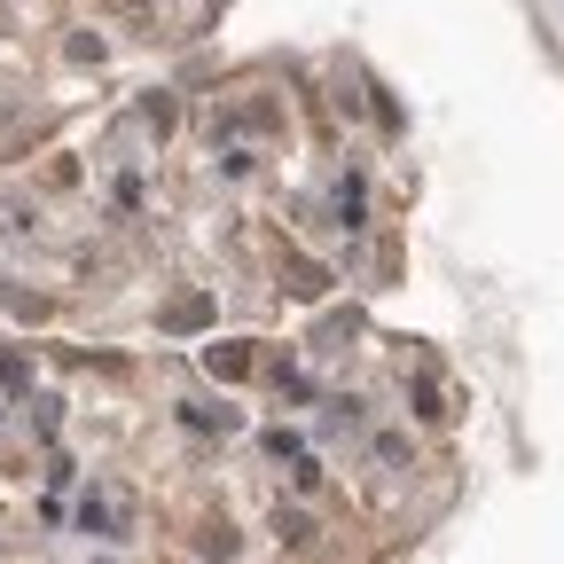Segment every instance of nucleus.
<instances>
[{
  "instance_id": "1",
  "label": "nucleus",
  "mask_w": 564,
  "mask_h": 564,
  "mask_svg": "<svg viewBox=\"0 0 564 564\" xmlns=\"http://www.w3.org/2000/svg\"><path fill=\"white\" fill-rule=\"evenodd\" d=\"M79 525H87L95 541H126L133 502H126V494H87V502H79Z\"/></svg>"
},
{
  "instance_id": "2",
  "label": "nucleus",
  "mask_w": 564,
  "mask_h": 564,
  "mask_svg": "<svg viewBox=\"0 0 564 564\" xmlns=\"http://www.w3.org/2000/svg\"><path fill=\"white\" fill-rule=\"evenodd\" d=\"M329 212H337L329 228H345V236L369 228V188H361V181H337V188H329Z\"/></svg>"
},
{
  "instance_id": "3",
  "label": "nucleus",
  "mask_w": 564,
  "mask_h": 564,
  "mask_svg": "<svg viewBox=\"0 0 564 564\" xmlns=\"http://www.w3.org/2000/svg\"><path fill=\"white\" fill-rule=\"evenodd\" d=\"M282 282H291L299 299H322V291H329V267H314L306 251H291V259H282Z\"/></svg>"
},
{
  "instance_id": "4",
  "label": "nucleus",
  "mask_w": 564,
  "mask_h": 564,
  "mask_svg": "<svg viewBox=\"0 0 564 564\" xmlns=\"http://www.w3.org/2000/svg\"><path fill=\"white\" fill-rule=\"evenodd\" d=\"M133 110H141V126H150V133H158V141H165V133H173V126H181V102H173V95H165V87H150V95H141V102H133Z\"/></svg>"
},
{
  "instance_id": "5",
  "label": "nucleus",
  "mask_w": 564,
  "mask_h": 564,
  "mask_svg": "<svg viewBox=\"0 0 564 564\" xmlns=\"http://www.w3.org/2000/svg\"><path fill=\"white\" fill-rule=\"evenodd\" d=\"M204 369L236 384V377H251V352H243V345H204Z\"/></svg>"
},
{
  "instance_id": "6",
  "label": "nucleus",
  "mask_w": 564,
  "mask_h": 564,
  "mask_svg": "<svg viewBox=\"0 0 564 564\" xmlns=\"http://www.w3.org/2000/svg\"><path fill=\"white\" fill-rule=\"evenodd\" d=\"M196 549H204L212 564H228V556H236V525H228V518H204V533H196Z\"/></svg>"
},
{
  "instance_id": "7",
  "label": "nucleus",
  "mask_w": 564,
  "mask_h": 564,
  "mask_svg": "<svg viewBox=\"0 0 564 564\" xmlns=\"http://www.w3.org/2000/svg\"><path fill=\"white\" fill-rule=\"evenodd\" d=\"M274 541H282V549H306V541H314V518H306V510H282V502H274Z\"/></svg>"
},
{
  "instance_id": "8",
  "label": "nucleus",
  "mask_w": 564,
  "mask_h": 564,
  "mask_svg": "<svg viewBox=\"0 0 564 564\" xmlns=\"http://www.w3.org/2000/svg\"><path fill=\"white\" fill-rule=\"evenodd\" d=\"M415 415H423V423H447V392H440V377H432V369L415 377Z\"/></svg>"
},
{
  "instance_id": "9",
  "label": "nucleus",
  "mask_w": 564,
  "mask_h": 564,
  "mask_svg": "<svg viewBox=\"0 0 564 564\" xmlns=\"http://www.w3.org/2000/svg\"><path fill=\"white\" fill-rule=\"evenodd\" d=\"M384 470H400V463H415V447H408V432H377V447H369Z\"/></svg>"
},
{
  "instance_id": "10",
  "label": "nucleus",
  "mask_w": 564,
  "mask_h": 564,
  "mask_svg": "<svg viewBox=\"0 0 564 564\" xmlns=\"http://www.w3.org/2000/svg\"><path fill=\"white\" fill-rule=\"evenodd\" d=\"M181 423H188V432H236L228 408H181Z\"/></svg>"
},
{
  "instance_id": "11",
  "label": "nucleus",
  "mask_w": 564,
  "mask_h": 564,
  "mask_svg": "<svg viewBox=\"0 0 564 564\" xmlns=\"http://www.w3.org/2000/svg\"><path fill=\"white\" fill-rule=\"evenodd\" d=\"M267 455H274V463H299V455H306V447H299V440H291V432H267Z\"/></svg>"
},
{
  "instance_id": "12",
  "label": "nucleus",
  "mask_w": 564,
  "mask_h": 564,
  "mask_svg": "<svg viewBox=\"0 0 564 564\" xmlns=\"http://www.w3.org/2000/svg\"><path fill=\"white\" fill-rule=\"evenodd\" d=\"M70 63H102V32H79V40H70Z\"/></svg>"
},
{
  "instance_id": "13",
  "label": "nucleus",
  "mask_w": 564,
  "mask_h": 564,
  "mask_svg": "<svg viewBox=\"0 0 564 564\" xmlns=\"http://www.w3.org/2000/svg\"><path fill=\"white\" fill-rule=\"evenodd\" d=\"M291 486H299V494H306V486H322V463H314V455H299V463H291Z\"/></svg>"
},
{
  "instance_id": "14",
  "label": "nucleus",
  "mask_w": 564,
  "mask_h": 564,
  "mask_svg": "<svg viewBox=\"0 0 564 564\" xmlns=\"http://www.w3.org/2000/svg\"><path fill=\"white\" fill-rule=\"evenodd\" d=\"M0 384H24V369L9 361V352H0Z\"/></svg>"
}]
</instances>
